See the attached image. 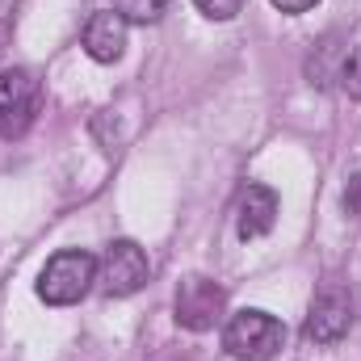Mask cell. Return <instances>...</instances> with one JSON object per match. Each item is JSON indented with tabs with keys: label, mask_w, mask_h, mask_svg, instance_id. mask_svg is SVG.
I'll return each mask as SVG.
<instances>
[{
	"label": "cell",
	"mask_w": 361,
	"mask_h": 361,
	"mask_svg": "<svg viewBox=\"0 0 361 361\" xmlns=\"http://www.w3.org/2000/svg\"><path fill=\"white\" fill-rule=\"evenodd\" d=\"M147 273H152L147 252L135 240H114L105 248V257L97 261V281H101V290L109 298H126V294L143 290L147 286Z\"/></svg>",
	"instance_id": "5"
},
{
	"label": "cell",
	"mask_w": 361,
	"mask_h": 361,
	"mask_svg": "<svg viewBox=\"0 0 361 361\" xmlns=\"http://www.w3.org/2000/svg\"><path fill=\"white\" fill-rule=\"evenodd\" d=\"M210 21H231L235 13H244V0H193Z\"/></svg>",
	"instance_id": "10"
},
{
	"label": "cell",
	"mask_w": 361,
	"mask_h": 361,
	"mask_svg": "<svg viewBox=\"0 0 361 361\" xmlns=\"http://www.w3.org/2000/svg\"><path fill=\"white\" fill-rule=\"evenodd\" d=\"M164 8H169V0H114V13H122L126 21H139V25L160 21Z\"/></svg>",
	"instance_id": "9"
},
{
	"label": "cell",
	"mask_w": 361,
	"mask_h": 361,
	"mask_svg": "<svg viewBox=\"0 0 361 361\" xmlns=\"http://www.w3.org/2000/svg\"><path fill=\"white\" fill-rule=\"evenodd\" d=\"M126 17L122 13H114V8H101V13H92L89 25H85V51H89V59L97 63H114V59H122V51H126Z\"/></svg>",
	"instance_id": "7"
},
{
	"label": "cell",
	"mask_w": 361,
	"mask_h": 361,
	"mask_svg": "<svg viewBox=\"0 0 361 361\" xmlns=\"http://www.w3.org/2000/svg\"><path fill=\"white\" fill-rule=\"evenodd\" d=\"M223 349L235 361H273L286 349V324L269 315V311H257V307H244L227 319L223 328Z\"/></svg>",
	"instance_id": "1"
},
{
	"label": "cell",
	"mask_w": 361,
	"mask_h": 361,
	"mask_svg": "<svg viewBox=\"0 0 361 361\" xmlns=\"http://www.w3.org/2000/svg\"><path fill=\"white\" fill-rule=\"evenodd\" d=\"M341 89L361 101V47L349 55V59H345V68H341Z\"/></svg>",
	"instance_id": "11"
},
{
	"label": "cell",
	"mask_w": 361,
	"mask_h": 361,
	"mask_svg": "<svg viewBox=\"0 0 361 361\" xmlns=\"http://www.w3.org/2000/svg\"><path fill=\"white\" fill-rule=\"evenodd\" d=\"M353 328V294L345 281H324L319 294L311 298V311H307V341L311 345H336L345 341Z\"/></svg>",
	"instance_id": "4"
},
{
	"label": "cell",
	"mask_w": 361,
	"mask_h": 361,
	"mask_svg": "<svg viewBox=\"0 0 361 361\" xmlns=\"http://www.w3.org/2000/svg\"><path fill=\"white\" fill-rule=\"evenodd\" d=\"M42 105V85L25 68H4L0 72V139H21Z\"/></svg>",
	"instance_id": "3"
},
{
	"label": "cell",
	"mask_w": 361,
	"mask_h": 361,
	"mask_svg": "<svg viewBox=\"0 0 361 361\" xmlns=\"http://www.w3.org/2000/svg\"><path fill=\"white\" fill-rule=\"evenodd\" d=\"M345 210L349 214H361V177H353L349 189H345Z\"/></svg>",
	"instance_id": "12"
},
{
	"label": "cell",
	"mask_w": 361,
	"mask_h": 361,
	"mask_svg": "<svg viewBox=\"0 0 361 361\" xmlns=\"http://www.w3.org/2000/svg\"><path fill=\"white\" fill-rule=\"evenodd\" d=\"M273 223H277V193L269 185H248L240 206H235V231L240 240H261L269 235Z\"/></svg>",
	"instance_id": "8"
},
{
	"label": "cell",
	"mask_w": 361,
	"mask_h": 361,
	"mask_svg": "<svg viewBox=\"0 0 361 361\" xmlns=\"http://www.w3.org/2000/svg\"><path fill=\"white\" fill-rule=\"evenodd\" d=\"M97 281V257L85 248H63L47 261V269L38 273V298L51 307H72L80 302Z\"/></svg>",
	"instance_id": "2"
},
{
	"label": "cell",
	"mask_w": 361,
	"mask_h": 361,
	"mask_svg": "<svg viewBox=\"0 0 361 361\" xmlns=\"http://www.w3.org/2000/svg\"><path fill=\"white\" fill-rule=\"evenodd\" d=\"M223 302H227V294H223L219 281H210V277H185L177 290V324L189 328V332H206V328L219 324Z\"/></svg>",
	"instance_id": "6"
},
{
	"label": "cell",
	"mask_w": 361,
	"mask_h": 361,
	"mask_svg": "<svg viewBox=\"0 0 361 361\" xmlns=\"http://www.w3.org/2000/svg\"><path fill=\"white\" fill-rule=\"evenodd\" d=\"M319 0H273V8H281V13H307V8H315Z\"/></svg>",
	"instance_id": "13"
}]
</instances>
